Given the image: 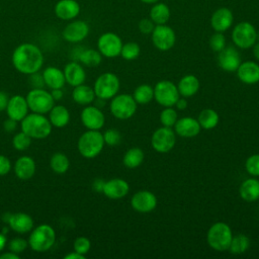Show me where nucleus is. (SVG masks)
Listing matches in <instances>:
<instances>
[{
  "mask_svg": "<svg viewBox=\"0 0 259 259\" xmlns=\"http://www.w3.org/2000/svg\"><path fill=\"white\" fill-rule=\"evenodd\" d=\"M104 182H105V181H104L103 179H101V178L95 179V180L93 181V183H92V188H93V190L96 191V192H102Z\"/></svg>",
  "mask_w": 259,
  "mask_h": 259,
  "instance_id": "603ef678",
  "label": "nucleus"
},
{
  "mask_svg": "<svg viewBox=\"0 0 259 259\" xmlns=\"http://www.w3.org/2000/svg\"><path fill=\"white\" fill-rule=\"evenodd\" d=\"M218 64L221 69L226 72H236L241 64V57L239 52L234 47H225L218 53Z\"/></svg>",
  "mask_w": 259,
  "mask_h": 259,
  "instance_id": "f3484780",
  "label": "nucleus"
},
{
  "mask_svg": "<svg viewBox=\"0 0 259 259\" xmlns=\"http://www.w3.org/2000/svg\"><path fill=\"white\" fill-rule=\"evenodd\" d=\"M176 144V134L172 127H158L151 137L152 148L161 154L170 152Z\"/></svg>",
  "mask_w": 259,
  "mask_h": 259,
  "instance_id": "9b49d317",
  "label": "nucleus"
},
{
  "mask_svg": "<svg viewBox=\"0 0 259 259\" xmlns=\"http://www.w3.org/2000/svg\"><path fill=\"white\" fill-rule=\"evenodd\" d=\"M104 145L103 135L99 131L87 130L79 137L77 149L82 157L93 159L102 152Z\"/></svg>",
  "mask_w": 259,
  "mask_h": 259,
  "instance_id": "20e7f679",
  "label": "nucleus"
},
{
  "mask_svg": "<svg viewBox=\"0 0 259 259\" xmlns=\"http://www.w3.org/2000/svg\"><path fill=\"white\" fill-rule=\"evenodd\" d=\"M187 105H188V103H187L186 98L180 96V97L177 99V101H176V103H175L174 106H175L177 109H179V110H184V109L187 107Z\"/></svg>",
  "mask_w": 259,
  "mask_h": 259,
  "instance_id": "5fc2aeb1",
  "label": "nucleus"
},
{
  "mask_svg": "<svg viewBox=\"0 0 259 259\" xmlns=\"http://www.w3.org/2000/svg\"><path fill=\"white\" fill-rule=\"evenodd\" d=\"M121 38L114 32H105L97 40V49L102 57L115 58L120 55L122 48Z\"/></svg>",
  "mask_w": 259,
  "mask_h": 259,
  "instance_id": "f8f14e48",
  "label": "nucleus"
},
{
  "mask_svg": "<svg viewBox=\"0 0 259 259\" xmlns=\"http://www.w3.org/2000/svg\"><path fill=\"white\" fill-rule=\"evenodd\" d=\"M152 41L156 49L162 52L172 49L176 41L174 30L166 24H158L152 31Z\"/></svg>",
  "mask_w": 259,
  "mask_h": 259,
  "instance_id": "ddd939ff",
  "label": "nucleus"
},
{
  "mask_svg": "<svg viewBox=\"0 0 259 259\" xmlns=\"http://www.w3.org/2000/svg\"><path fill=\"white\" fill-rule=\"evenodd\" d=\"M5 110L9 118L16 121H21L28 114L29 110L26 98L20 94L9 97Z\"/></svg>",
  "mask_w": 259,
  "mask_h": 259,
  "instance_id": "a211bd4d",
  "label": "nucleus"
},
{
  "mask_svg": "<svg viewBox=\"0 0 259 259\" xmlns=\"http://www.w3.org/2000/svg\"><path fill=\"white\" fill-rule=\"evenodd\" d=\"M50 167L51 169L57 174H64L68 171L70 167L69 158L61 152L55 153L50 160Z\"/></svg>",
  "mask_w": 259,
  "mask_h": 259,
  "instance_id": "4c0bfd02",
  "label": "nucleus"
},
{
  "mask_svg": "<svg viewBox=\"0 0 259 259\" xmlns=\"http://www.w3.org/2000/svg\"><path fill=\"white\" fill-rule=\"evenodd\" d=\"M233 238L231 227L224 222L212 224L206 233V242L208 246L218 252H224L229 249Z\"/></svg>",
  "mask_w": 259,
  "mask_h": 259,
  "instance_id": "39448f33",
  "label": "nucleus"
},
{
  "mask_svg": "<svg viewBox=\"0 0 259 259\" xmlns=\"http://www.w3.org/2000/svg\"><path fill=\"white\" fill-rule=\"evenodd\" d=\"M28 247V242L27 240L20 238V237H16L13 238L12 240L9 241L8 243V248L10 251L16 253V254H21L22 252H24L26 250V248Z\"/></svg>",
  "mask_w": 259,
  "mask_h": 259,
  "instance_id": "a18cd8bd",
  "label": "nucleus"
},
{
  "mask_svg": "<svg viewBox=\"0 0 259 259\" xmlns=\"http://www.w3.org/2000/svg\"><path fill=\"white\" fill-rule=\"evenodd\" d=\"M56 16L62 20H72L80 13V5L76 0H60L54 8Z\"/></svg>",
  "mask_w": 259,
  "mask_h": 259,
  "instance_id": "b1692460",
  "label": "nucleus"
},
{
  "mask_svg": "<svg viewBox=\"0 0 259 259\" xmlns=\"http://www.w3.org/2000/svg\"><path fill=\"white\" fill-rule=\"evenodd\" d=\"M90 248H91V242L87 237L80 236L75 239L73 244V249L77 253L86 256V254L90 251Z\"/></svg>",
  "mask_w": 259,
  "mask_h": 259,
  "instance_id": "37998d69",
  "label": "nucleus"
},
{
  "mask_svg": "<svg viewBox=\"0 0 259 259\" xmlns=\"http://www.w3.org/2000/svg\"><path fill=\"white\" fill-rule=\"evenodd\" d=\"M7 224L9 225V228L17 234L30 233V231L33 229L32 218L24 212L12 213Z\"/></svg>",
  "mask_w": 259,
  "mask_h": 259,
  "instance_id": "a878e982",
  "label": "nucleus"
},
{
  "mask_svg": "<svg viewBox=\"0 0 259 259\" xmlns=\"http://www.w3.org/2000/svg\"><path fill=\"white\" fill-rule=\"evenodd\" d=\"M159 119L163 126L173 127L178 119V114L176 109H174L173 106L164 107V109L160 112Z\"/></svg>",
  "mask_w": 259,
  "mask_h": 259,
  "instance_id": "58836bf2",
  "label": "nucleus"
},
{
  "mask_svg": "<svg viewBox=\"0 0 259 259\" xmlns=\"http://www.w3.org/2000/svg\"><path fill=\"white\" fill-rule=\"evenodd\" d=\"M57 235L54 228L48 224L33 227L28 237V247L34 252L42 253L49 251L56 243Z\"/></svg>",
  "mask_w": 259,
  "mask_h": 259,
  "instance_id": "7ed1b4c3",
  "label": "nucleus"
},
{
  "mask_svg": "<svg viewBox=\"0 0 259 259\" xmlns=\"http://www.w3.org/2000/svg\"><path fill=\"white\" fill-rule=\"evenodd\" d=\"M232 40L239 49L246 50L252 48L257 40V31L254 25L247 21L238 23L233 28Z\"/></svg>",
  "mask_w": 259,
  "mask_h": 259,
  "instance_id": "1a4fd4ad",
  "label": "nucleus"
},
{
  "mask_svg": "<svg viewBox=\"0 0 259 259\" xmlns=\"http://www.w3.org/2000/svg\"><path fill=\"white\" fill-rule=\"evenodd\" d=\"M250 247V239L244 234L233 235L231 244L229 246V251L234 255L244 254Z\"/></svg>",
  "mask_w": 259,
  "mask_h": 259,
  "instance_id": "e433bc0d",
  "label": "nucleus"
},
{
  "mask_svg": "<svg viewBox=\"0 0 259 259\" xmlns=\"http://www.w3.org/2000/svg\"><path fill=\"white\" fill-rule=\"evenodd\" d=\"M14 173L16 177L20 180H29L33 177L36 165L34 160L29 156H21L19 157L13 166Z\"/></svg>",
  "mask_w": 259,
  "mask_h": 259,
  "instance_id": "393cba45",
  "label": "nucleus"
},
{
  "mask_svg": "<svg viewBox=\"0 0 259 259\" xmlns=\"http://www.w3.org/2000/svg\"><path fill=\"white\" fill-rule=\"evenodd\" d=\"M245 169L251 176H259V154H253L247 158L245 162Z\"/></svg>",
  "mask_w": 259,
  "mask_h": 259,
  "instance_id": "79ce46f5",
  "label": "nucleus"
},
{
  "mask_svg": "<svg viewBox=\"0 0 259 259\" xmlns=\"http://www.w3.org/2000/svg\"><path fill=\"white\" fill-rule=\"evenodd\" d=\"M51 94H52V96H53V98H54L55 101H59V100L62 99V97H63V95H64V92H63L62 88H59V89H52Z\"/></svg>",
  "mask_w": 259,
  "mask_h": 259,
  "instance_id": "4d7b16f0",
  "label": "nucleus"
},
{
  "mask_svg": "<svg viewBox=\"0 0 259 259\" xmlns=\"http://www.w3.org/2000/svg\"><path fill=\"white\" fill-rule=\"evenodd\" d=\"M179 97L177 85L170 80H161L154 87V99L163 107L174 106Z\"/></svg>",
  "mask_w": 259,
  "mask_h": 259,
  "instance_id": "9d476101",
  "label": "nucleus"
},
{
  "mask_svg": "<svg viewBox=\"0 0 259 259\" xmlns=\"http://www.w3.org/2000/svg\"><path fill=\"white\" fill-rule=\"evenodd\" d=\"M32 139L22 131L15 134L12 139V146L17 151H25L31 145Z\"/></svg>",
  "mask_w": 259,
  "mask_h": 259,
  "instance_id": "a19ab883",
  "label": "nucleus"
},
{
  "mask_svg": "<svg viewBox=\"0 0 259 259\" xmlns=\"http://www.w3.org/2000/svg\"><path fill=\"white\" fill-rule=\"evenodd\" d=\"M234 16L229 8L222 7L215 10L210 17V25L217 32H224L228 30L233 24Z\"/></svg>",
  "mask_w": 259,
  "mask_h": 259,
  "instance_id": "4be33fe9",
  "label": "nucleus"
},
{
  "mask_svg": "<svg viewBox=\"0 0 259 259\" xmlns=\"http://www.w3.org/2000/svg\"><path fill=\"white\" fill-rule=\"evenodd\" d=\"M141 1L147 4H152V3H157L159 0H141Z\"/></svg>",
  "mask_w": 259,
  "mask_h": 259,
  "instance_id": "680f3d73",
  "label": "nucleus"
},
{
  "mask_svg": "<svg viewBox=\"0 0 259 259\" xmlns=\"http://www.w3.org/2000/svg\"><path fill=\"white\" fill-rule=\"evenodd\" d=\"M209 47L215 53L221 52L226 47V37L223 32H215L210 36Z\"/></svg>",
  "mask_w": 259,
  "mask_h": 259,
  "instance_id": "49530a36",
  "label": "nucleus"
},
{
  "mask_svg": "<svg viewBox=\"0 0 259 259\" xmlns=\"http://www.w3.org/2000/svg\"><path fill=\"white\" fill-rule=\"evenodd\" d=\"M120 88L119 78L111 72H105L99 75L93 85V90L96 97L109 100L115 96Z\"/></svg>",
  "mask_w": 259,
  "mask_h": 259,
  "instance_id": "0eeeda50",
  "label": "nucleus"
},
{
  "mask_svg": "<svg viewBox=\"0 0 259 259\" xmlns=\"http://www.w3.org/2000/svg\"><path fill=\"white\" fill-rule=\"evenodd\" d=\"M102 135L105 145L109 147L117 146L121 141V135L116 128H108Z\"/></svg>",
  "mask_w": 259,
  "mask_h": 259,
  "instance_id": "c03bdc74",
  "label": "nucleus"
},
{
  "mask_svg": "<svg viewBox=\"0 0 259 259\" xmlns=\"http://www.w3.org/2000/svg\"><path fill=\"white\" fill-rule=\"evenodd\" d=\"M238 79L247 85H253L259 82V64L254 61L241 62L237 69Z\"/></svg>",
  "mask_w": 259,
  "mask_h": 259,
  "instance_id": "412c9836",
  "label": "nucleus"
},
{
  "mask_svg": "<svg viewBox=\"0 0 259 259\" xmlns=\"http://www.w3.org/2000/svg\"><path fill=\"white\" fill-rule=\"evenodd\" d=\"M155 28V23L151 20V18H144L139 22V30L144 34L152 33Z\"/></svg>",
  "mask_w": 259,
  "mask_h": 259,
  "instance_id": "de8ad7c7",
  "label": "nucleus"
},
{
  "mask_svg": "<svg viewBox=\"0 0 259 259\" xmlns=\"http://www.w3.org/2000/svg\"><path fill=\"white\" fill-rule=\"evenodd\" d=\"M63 72L65 75L66 83H68L72 87L81 85L86 80V72L79 62H69L65 66Z\"/></svg>",
  "mask_w": 259,
  "mask_h": 259,
  "instance_id": "5701e85b",
  "label": "nucleus"
},
{
  "mask_svg": "<svg viewBox=\"0 0 259 259\" xmlns=\"http://www.w3.org/2000/svg\"><path fill=\"white\" fill-rule=\"evenodd\" d=\"M141 54V48L137 42L130 41L124 45H122L120 56L122 59L126 61H133L136 60Z\"/></svg>",
  "mask_w": 259,
  "mask_h": 259,
  "instance_id": "ea45409f",
  "label": "nucleus"
},
{
  "mask_svg": "<svg viewBox=\"0 0 259 259\" xmlns=\"http://www.w3.org/2000/svg\"><path fill=\"white\" fill-rule=\"evenodd\" d=\"M130 192V184L122 178H111L104 182L102 193L110 199H120Z\"/></svg>",
  "mask_w": 259,
  "mask_h": 259,
  "instance_id": "6ab92c4d",
  "label": "nucleus"
},
{
  "mask_svg": "<svg viewBox=\"0 0 259 259\" xmlns=\"http://www.w3.org/2000/svg\"><path fill=\"white\" fill-rule=\"evenodd\" d=\"M13 67L21 74L30 75L40 70L44 65V55L40 49L30 42L16 47L11 57Z\"/></svg>",
  "mask_w": 259,
  "mask_h": 259,
  "instance_id": "f257e3e1",
  "label": "nucleus"
},
{
  "mask_svg": "<svg viewBox=\"0 0 259 259\" xmlns=\"http://www.w3.org/2000/svg\"><path fill=\"white\" fill-rule=\"evenodd\" d=\"M198 123L203 130H212L214 128L220 121L219 113L211 108L202 109L197 116Z\"/></svg>",
  "mask_w": 259,
  "mask_h": 259,
  "instance_id": "473e14b6",
  "label": "nucleus"
},
{
  "mask_svg": "<svg viewBox=\"0 0 259 259\" xmlns=\"http://www.w3.org/2000/svg\"><path fill=\"white\" fill-rule=\"evenodd\" d=\"M138 103L134 99L133 95L121 93L116 94L110 99L109 103V110L110 113L117 119L124 120L128 119L137 111Z\"/></svg>",
  "mask_w": 259,
  "mask_h": 259,
  "instance_id": "423d86ee",
  "label": "nucleus"
},
{
  "mask_svg": "<svg viewBox=\"0 0 259 259\" xmlns=\"http://www.w3.org/2000/svg\"><path fill=\"white\" fill-rule=\"evenodd\" d=\"M199 87L200 83L198 78L191 74L183 76L177 84V89L180 96L185 98L194 96L198 92Z\"/></svg>",
  "mask_w": 259,
  "mask_h": 259,
  "instance_id": "c85d7f7f",
  "label": "nucleus"
},
{
  "mask_svg": "<svg viewBox=\"0 0 259 259\" xmlns=\"http://www.w3.org/2000/svg\"><path fill=\"white\" fill-rule=\"evenodd\" d=\"M49 120L51 124L55 127H64L70 121V112L68 108L64 105L55 104L49 111Z\"/></svg>",
  "mask_w": 259,
  "mask_h": 259,
  "instance_id": "7c9ffc66",
  "label": "nucleus"
},
{
  "mask_svg": "<svg viewBox=\"0 0 259 259\" xmlns=\"http://www.w3.org/2000/svg\"><path fill=\"white\" fill-rule=\"evenodd\" d=\"M150 18L155 24H166L170 18V9L164 3L155 4L150 11Z\"/></svg>",
  "mask_w": 259,
  "mask_h": 259,
  "instance_id": "f704fd0d",
  "label": "nucleus"
},
{
  "mask_svg": "<svg viewBox=\"0 0 259 259\" xmlns=\"http://www.w3.org/2000/svg\"><path fill=\"white\" fill-rule=\"evenodd\" d=\"M16 126H17V121L12 119V118H7L4 120V123H3V127L4 130L7 132V133H12L16 130Z\"/></svg>",
  "mask_w": 259,
  "mask_h": 259,
  "instance_id": "3c124183",
  "label": "nucleus"
},
{
  "mask_svg": "<svg viewBox=\"0 0 259 259\" xmlns=\"http://www.w3.org/2000/svg\"><path fill=\"white\" fill-rule=\"evenodd\" d=\"M20 256L12 251H8V252H4L2 254H0V259H19Z\"/></svg>",
  "mask_w": 259,
  "mask_h": 259,
  "instance_id": "6e6d98bb",
  "label": "nucleus"
},
{
  "mask_svg": "<svg viewBox=\"0 0 259 259\" xmlns=\"http://www.w3.org/2000/svg\"><path fill=\"white\" fill-rule=\"evenodd\" d=\"M173 127L176 135L185 139L194 138L201 131V127L198 123L197 118H194L191 116H184V117L178 118Z\"/></svg>",
  "mask_w": 259,
  "mask_h": 259,
  "instance_id": "aec40b11",
  "label": "nucleus"
},
{
  "mask_svg": "<svg viewBox=\"0 0 259 259\" xmlns=\"http://www.w3.org/2000/svg\"><path fill=\"white\" fill-rule=\"evenodd\" d=\"M133 97L138 104H148L154 99V87L149 84H141L135 89Z\"/></svg>",
  "mask_w": 259,
  "mask_h": 259,
  "instance_id": "c9c22d12",
  "label": "nucleus"
},
{
  "mask_svg": "<svg viewBox=\"0 0 259 259\" xmlns=\"http://www.w3.org/2000/svg\"><path fill=\"white\" fill-rule=\"evenodd\" d=\"M86 256L84 255H81L79 253H77L76 251H73V252H70L68 254H66L64 256V259H85Z\"/></svg>",
  "mask_w": 259,
  "mask_h": 259,
  "instance_id": "13d9d810",
  "label": "nucleus"
},
{
  "mask_svg": "<svg viewBox=\"0 0 259 259\" xmlns=\"http://www.w3.org/2000/svg\"><path fill=\"white\" fill-rule=\"evenodd\" d=\"M41 75H42L45 85L50 89L63 88L66 83L64 72L57 67H53V66L47 67L42 71Z\"/></svg>",
  "mask_w": 259,
  "mask_h": 259,
  "instance_id": "bb28decb",
  "label": "nucleus"
},
{
  "mask_svg": "<svg viewBox=\"0 0 259 259\" xmlns=\"http://www.w3.org/2000/svg\"><path fill=\"white\" fill-rule=\"evenodd\" d=\"M81 122L87 130L99 131L104 126L105 116L102 110L96 105H86L80 114Z\"/></svg>",
  "mask_w": 259,
  "mask_h": 259,
  "instance_id": "2eb2a0df",
  "label": "nucleus"
},
{
  "mask_svg": "<svg viewBox=\"0 0 259 259\" xmlns=\"http://www.w3.org/2000/svg\"><path fill=\"white\" fill-rule=\"evenodd\" d=\"M6 245H7V238H6L5 234L0 233V252L5 249Z\"/></svg>",
  "mask_w": 259,
  "mask_h": 259,
  "instance_id": "bf43d9fd",
  "label": "nucleus"
},
{
  "mask_svg": "<svg viewBox=\"0 0 259 259\" xmlns=\"http://www.w3.org/2000/svg\"><path fill=\"white\" fill-rule=\"evenodd\" d=\"M239 194L247 202H253L259 199V180L255 177L245 179L240 187Z\"/></svg>",
  "mask_w": 259,
  "mask_h": 259,
  "instance_id": "cd10ccee",
  "label": "nucleus"
},
{
  "mask_svg": "<svg viewBox=\"0 0 259 259\" xmlns=\"http://www.w3.org/2000/svg\"><path fill=\"white\" fill-rule=\"evenodd\" d=\"M157 204V196L149 190L137 191L131 198V206L134 210L141 213H148L153 211Z\"/></svg>",
  "mask_w": 259,
  "mask_h": 259,
  "instance_id": "4468645a",
  "label": "nucleus"
},
{
  "mask_svg": "<svg viewBox=\"0 0 259 259\" xmlns=\"http://www.w3.org/2000/svg\"><path fill=\"white\" fill-rule=\"evenodd\" d=\"M11 168H12V165L9 158L4 155H0V176H4L8 174Z\"/></svg>",
  "mask_w": 259,
  "mask_h": 259,
  "instance_id": "8fccbe9b",
  "label": "nucleus"
},
{
  "mask_svg": "<svg viewBox=\"0 0 259 259\" xmlns=\"http://www.w3.org/2000/svg\"><path fill=\"white\" fill-rule=\"evenodd\" d=\"M53 125L49 117L45 114L31 112L28 113L21 121L20 128L23 133L28 135L32 140H42L48 138L52 133Z\"/></svg>",
  "mask_w": 259,
  "mask_h": 259,
  "instance_id": "f03ea898",
  "label": "nucleus"
},
{
  "mask_svg": "<svg viewBox=\"0 0 259 259\" xmlns=\"http://www.w3.org/2000/svg\"><path fill=\"white\" fill-rule=\"evenodd\" d=\"M77 60L86 67H97L102 61V55L98 50L84 49L77 54Z\"/></svg>",
  "mask_w": 259,
  "mask_h": 259,
  "instance_id": "2f4dec72",
  "label": "nucleus"
},
{
  "mask_svg": "<svg viewBox=\"0 0 259 259\" xmlns=\"http://www.w3.org/2000/svg\"><path fill=\"white\" fill-rule=\"evenodd\" d=\"M145 154L144 151L138 147H134L128 149L123 157H122V163L126 168L135 169L138 168L144 161Z\"/></svg>",
  "mask_w": 259,
  "mask_h": 259,
  "instance_id": "72a5a7b5",
  "label": "nucleus"
},
{
  "mask_svg": "<svg viewBox=\"0 0 259 259\" xmlns=\"http://www.w3.org/2000/svg\"><path fill=\"white\" fill-rule=\"evenodd\" d=\"M72 98L77 104L86 106L94 102L96 95L93 90V87H90L83 83L81 85L74 87L72 92Z\"/></svg>",
  "mask_w": 259,
  "mask_h": 259,
  "instance_id": "c756f323",
  "label": "nucleus"
},
{
  "mask_svg": "<svg viewBox=\"0 0 259 259\" xmlns=\"http://www.w3.org/2000/svg\"><path fill=\"white\" fill-rule=\"evenodd\" d=\"M252 48H253V55L255 59L259 61V42H255V45Z\"/></svg>",
  "mask_w": 259,
  "mask_h": 259,
  "instance_id": "052dcab7",
  "label": "nucleus"
},
{
  "mask_svg": "<svg viewBox=\"0 0 259 259\" xmlns=\"http://www.w3.org/2000/svg\"><path fill=\"white\" fill-rule=\"evenodd\" d=\"M28 108L31 112L47 114L55 105V100L51 94L44 88H32L25 96Z\"/></svg>",
  "mask_w": 259,
  "mask_h": 259,
  "instance_id": "6e6552de",
  "label": "nucleus"
},
{
  "mask_svg": "<svg viewBox=\"0 0 259 259\" xmlns=\"http://www.w3.org/2000/svg\"><path fill=\"white\" fill-rule=\"evenodd\" d=\"M89 33V25L84 20H74L68 23L62 31V36L65 40L72 44L82 41Z\"/></svg>",
  "mask_w": 259,
  "mask_h": 259,
  "instance_id": "dca6fc26",
  "label": "nucleus"
},
{
  "mask_svg": "<svg viewBox=\"0 0 259 259\" xmlns=\"http://www.w3.org/2000/svg\"><path fill=\"white\" fill-rule=\"evenodd\" d=\"M8 95L3 92V91H0V112L5 110L6 109V106H7V103H8Z\"/></svg>",
  "mask_w": 259,
  "mask_h": 259,
  "instance_id": "864d4df0",
  "label": "nucleus"
},
{
  "mask_svg": "<svg viewBox=\"0 0 259 259\" xmlns=\"http://www.w3.org/2000/svg\"><path fill=\"white\" fill-rule=\"evenodd\" d=\"M28 76H29V84L32 88H44V86H46L42 79V75L39 74L38 72L30 74Z\"/></svg>",
  "mask_w": 259,
  "mask_h": 259,
  "instance_id": "09e8293b",
  "label": "nucleus"
}]
</instances>
